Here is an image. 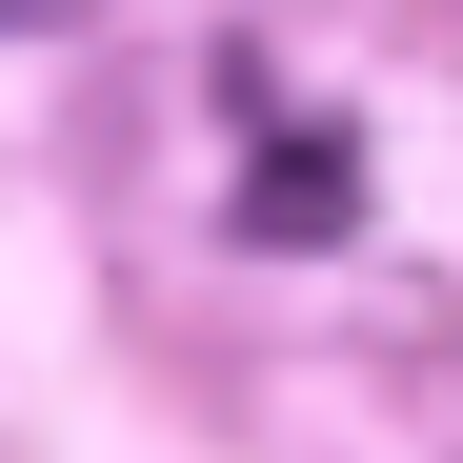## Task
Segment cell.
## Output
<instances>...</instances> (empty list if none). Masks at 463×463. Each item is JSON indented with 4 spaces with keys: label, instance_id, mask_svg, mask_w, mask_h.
<instances>
[{
    "label": "cell",
    "instance_id": "6da1fadb",
    "mask_svg": "<svg viewBox=\"0 0 463 463\" xmlns=\"http://www.w3.org/2000/svg\"><path fill=\"white\" fill-rule=\"evenodd\" d=\"M242 222H262V242H343V222H363V162H343L323 121H282L262 182H242Z\"/></svg>",
    "mask_w": 463,
    "mask_h": 463
}]
</instances>
